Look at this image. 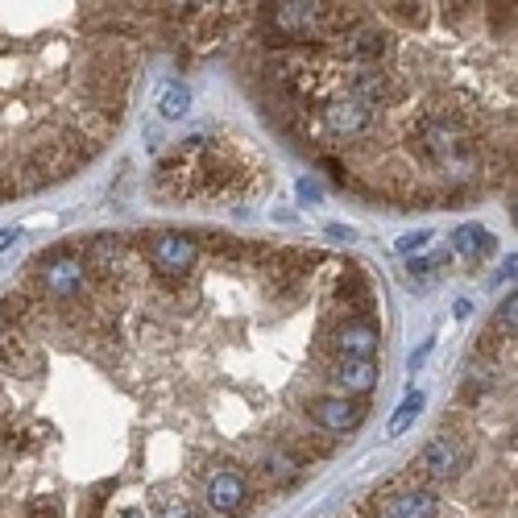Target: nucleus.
Instances as JSON below:
<instances>
[{"instance_id":"obj_1","label":"nucleus","mask_w":518,"mask_h":518,"mask_svg":"<svg viewBox=\"0 0 518 518\" xmlns=\"http://www.w3.org/2000/svg\"><path fill=\"white\" fill-rule=\"evenodd\" d=\"M469 465V444L457 427H440V432L423 444V452L407 465L410 482H427V485H448L457 482L460 473Z\"/></svg>"},{"instance_id":"obj_2","label":"nucleus","mask_w":518,"mask_h":518,"mask_svg":"<svg viewBox=\"0 0 518 518\" xmlns=\"http://www.w3.org/2000/svg\"><path fill=\"white\" fill-rule=\"evenodd\" d=\"M84 287H87V265H84V254H79L75 245H59V249H50V254L37 262V274H34L37 299L67 303Z\"/></svg>"},{"instance_id":"obj_3","label":"nucleus","mask_w":518,"mask_h":518,"mask_svg":"<svg viewBox=\"0 0 518 518\" xmlns=\"http://www.w3.org/2000/svg\"><path fill=\"white\" fill-rule=\"evenodd\" d=\"M199 262H204V245L195 232L162 229L145 237V265L158 278H187Z\"/></svg>"},{"instance_id":"obj_4","label":"nucleus","mask_w":518,"mask_h":518,"mask_svg":"<svg viewBox=\"0 0 518 518\" xmlns=\"http://www.w3.org/2000/svg\"><path fill=\"white\" fill-rule=\"evenodd\" d=\"M249 502H254V482L241 469H224L204 485V510L216 518H241Z\"/></svg>"},{"instance_id":"obj_5","label":"nucleus","mask_w":518,"mask_h":518,"mask_svg":"<svg viewBox=\"0 0 518 518\" xmlns=\"http://www.w3.org/2000/svg\"><path fill=\"white\" fill-rule=\"evenodd\" d=\"M369 419V402L365 398H344V394H320L312 402V427L324 435H349Z\"/></svg>"},{"instance_id":"obj_6","label":"nucleus","mask_w":518,"mask_h":518,"mask_svg":"<svg viewBox=\"0 0 518 518\" xmlns=\"http://www.w3.org/2000/svg\"><path fill=\"white\" fill-rule=\"evenodd\" d=\"M328 349H332V357L374 361V352L382 349V328H377V320H336L328 328Z\"/></svg>"},{"instance_id":"obj_7","label":"nucleus","mask_w":518,"mask_h":518,"mask_svg":"<svg viewBox=\"0 0 518 518\" xmlns=\"http://www.w3.org/2000/svg\"><path fill=\"white\" fill-rule=\"evenodd\" d=\"M377 382H382V369L377 361H357V357H332L328 365V390L344 398H365L374 394Z\"/></svg>"},{"instance_id":"obj_8","label":"nucleus","mask_w":518,"mask_h":518,"mask_svg":"<svg viewBox=\"0 0 518 518\" xmlns=\"http://www.w3.org/2000/svg\"><path fill=\"white\" fill-rule=\"evenodd\" d=\"M452 249H457L460 257L477 262V257H490V254H494V237H490L482 224H465V229L452 232Z\"/></svg>"},{"instance_id":"obj_9","label":"nucleus","mask_w":518,"mask_h":518,"mask_svg":"<svg viewBox=\"0 0 518 518\" xmlns=\"http://www.w3.org/2000/svg\"><path fill=\"white\" fill-rule=\"evenodd\" d=\"M158 112H162L166 121L187 117V112H191V87L187 84H166V92H162V100H158Z\"/></svg>"},{"instance_id":"obj_10","label":"nucleus","mask_w":518,"mask_h":518,"mask_svg":"<svg viewBox=\"0 0 518 518\" xmlns=\"http://www.w3.org/2000/svg\"><path fill=\"white\" fill-rule=\"evenodd\" d=\"M419 407H423V390H410L407 394V402L394 410V419H390V435H402L415 423V415H419Z\"/></svg>"},{"instance_id":"obj_11","label":"nucleus","mask_w":518,"mask_h":518,"mask_svg":"<svg viewBox=\"0 0 518 518\" xmlns=\"http://www.w3.org/2000/svg\"><path fill=\"white\" fill-rule=\"evenodd\" d=\"M427 241H432V232L423 229V232H410V237H402L398 241V254L410 257V254H419V249H427Z\"/></svg>"},{"instance_id":"obj_12","label":"nucleus","mask_w":518,"mask_h":518,"mask_svg":"<svg viewBox=\"0 0 518 518\" xmlns=\"http://www.w3.org/2000/svg\"><path fill=\"white\" fill-rule=\"evenodd\" d=\"M112 518H154V514H150L145 506H125V510H117Z\"/></svg>"},{"instance_id":"obj_13","label":"nucleus","mask_w":518,"mask_h":518,"mask_svg":"<svg viewBox=\"0 0 518 518\" xmlns=\"http://www.w3.org/2000/svg\"><path fill=\"white\" fill-rule=\"evenodd\" d=\"M427 352H432V340H423V344H419V352L410 357V369H419V365L427 361Z\"/></svg>"},{"instance_id":"obj_14","label":"nucleus","mask_w":518,"mask_h":518,"mask_svg":"<svg viewBox=\"0 0 518 518\" xmlns=\"http://www.w3.org/2000/svg\"><path fill=\"white\" fill-rule=\"evenodd\" d=\"M9 324H12V315H9V307H4V303H0V336H4V332H9Z\"/></svg>"},{"instance_id":"obj_15","label":"nucleus","mask_w":518,"mask_h":518,"mask_svg":"<svg viewBox=\"0 0 518 518\" xmlns=\"http://www.w3.org/2000/svg\"><path fill=\"white\" fill-rule=\"evenodd\" d=\"M457 315H460V320H469V315H473V303H469V299H460V303H457Z\"/></svg>"},{"instance_id":"obj_16","label":"nucleus","mask_w":518,"mask_h":518,"mask_svg":"<svg viewBox=\"0 0 518 518\" xmlns=\"http://www.w3.org/2000/svg\"><path fill=\"white\" fill-rule=\"evenodd\" d=\"M9 241H12V232H9V229H0V249H4Z\"/></svg>"}]
</instances>
